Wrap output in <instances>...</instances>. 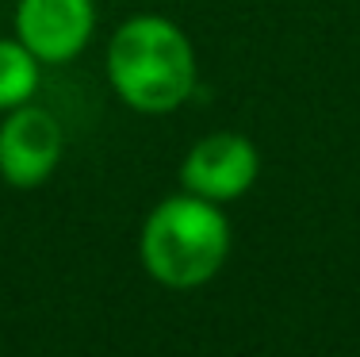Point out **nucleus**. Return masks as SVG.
Masks as SVG:
<instances>
[{"label": "nucleus", "mask_w": 360, "mask_h": 357, "mask_svg": "<svg viewBox=\"0 0 360 357\" xmlns=\"http://www.w3.org/2000/svg\"><path fill=\"white\" fill-rule=\"evenodd\" d=\"M230 253V223L222 203H211L192 192L161 200L146 215L139 258L158 284L200 288L222 269Z\"/></svg>", "instance_id": "nucleus-2"}, {"label": "nucleus", "mask_w": 360, "mask_h": 357, "mask_svg": "<svg viewBox=\"0 0 360 357\" xmlns=\"http://www.w3.org/2000/svg\"><path fill=\"white\" fill-rule=\"evenodd\" d=\"M108 81L134 112H176L195 89V50L165 15H134L108 42Z\"/></svg>", "instance_id": "nucleus-1"}, {"label": "nucleus", "mask_w": 360, "mask_h": 357, "mask_svg": "<svg viewBox=\"0 0 360 357\" xmlns=\"http://www.w3.org/2000/svg\"><path fill=\"white\" fill-rule=\"evenodd\" d=\"M96 27L92 0H20L15 4V39L39 62H70L84 50Z\"/></svg>", "instance_id": "nucleus-5"}, {"label": "nucleus", "mask_w": 360, "mask_h": 357, "mask_svg": "<svg viewBox=\"0 0 360 357\" xmlns=\"http://www.w3.org/2000/svg\"><path fill=\"white\" fill-rule=\"evenodd\" d=\"M257 169H261V158H257V146L245 134L215 131L188 150L184 165H180V181L192 196L226 203L253 189Z\"/></svg>", "instance_id": "nucleus-3"}, {"label": "nucleus", "mask_w": 360, "mask_h": 357, "mask_svg": "<svg viewBox=\"0 0 360 357\" xmlns=\"http://www.w3.org/2000/svg\"><path fill=\"white\" fill-rule=\"evenodd\" d=\"M39 89V58L20 39H0V112L31 104Z\"/></svg>", "instance_id": "nucleus-6"}, {"label": "nucleus", "mask_w": 360, "mask_h": 357, "mask_svg": "<svg viewBox=\"0 0 360 357\" xmlns=\"http://www.w3.org/2000/svg\"><path fill=\"white\" fill-rule=\"evenodd\" d=\"M62 127L46 108L20 104L0 123V177L15 189H35L58 169Z\"/></svg>", "instance_id": "nucleus-4"}]
</instances>
